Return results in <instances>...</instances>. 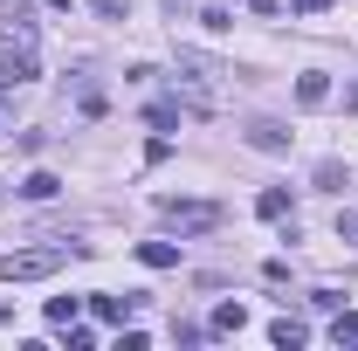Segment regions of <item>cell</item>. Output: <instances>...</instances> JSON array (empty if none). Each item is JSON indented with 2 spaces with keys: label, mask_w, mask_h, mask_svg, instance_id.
I'll return each mask as SVG.
<instances>
[{
  "label": "cell",
  "mask_w": 358,
  "mask_h": 351,
  "mask_svg": "<svg viewBox=\"0 0 358 351\" xmlns=\"http://www.w3.org/2000/svg\"><path fill=\"white\" fill-rule=\"evenodd\" d=\"M76 255V241H55V248H14V255H0V282H42L55 268H69Z\"/></svg>",
  "instance_id": "6da1fadb"
},
{
  "label": "cell",
  "mask_w": 358,
  "mask_h": 351,
  "mask_svg": "<svg viewBox=\"0 0 358 351\" xmlns=\"http://www.w3.org/2000/svg\"><path fill=\"white\" fill-rule=\"evenodd\" d=\"M159 214L173 220V227H186V234L221 227V207H214V200H173V193H166V200H159Z\"/></svg>",
  "instance_id": "7a4b0ae2"
},
{
  "label": "cell",
  "mask_w": 358,
  "mask_h": 351,
  "mask_svg": "<svg viewBox=\"0 0 358 351\" xmlns=\"http://www.w3.org/2000/svg\"><path fill=\"white\" fill-rule=\"evenodd\" d=\"M324 96H331V76H324V69H303V76H296V103H303V110H317Z\"/></svg>",
  "instance_id": "3957f363"
},
{
  "label": "cell",
  "mask_w": 358,
  "mask_h": 351,
  "mask_svg": "<svg viewBox=\"0 0 358 351\" xmlns=\"http://www.w3.org/2000/svg\"><path fill=\"white\" fill-rule=\"evenodd\" d=\"M303 338H310V331H303L296 317H275V324H268V345H275V351H296Z\"/></svg>",
  "instance_id": "277c9868"
},
{
  "label": "cell",
  "mask_w": 358,
  "mask_h": 351,
  "mask_svg": "<svg viewBox=\"0 0 358 351\" xmlns=\"http://www.w3.org/2000/svg\"><path fill=\"white\" fill-rule=\"evenodd\" d=\"M138 262L145 268H179V248L173 241H138Z\"/></svg>",
  "instance_id": "5b68a950"
},
{
  "label": "cell",
  "mask_w": 358,
  "mask_h": 351,
  "mask_svg": "<svg viewBox=\"0 0 358 351\" xmlns=\"http://www.w3.org/2000/svg\"><path fill=\"white\" fill-rule=\"evenodd\" d=\"M55 193H62L55 173H28V179H21V200H55Z\"/></svg>",
  "instance_id": "8992f818"
},
{
  "label": "cell",
  "mask_w": 358,
  "mask_h": 351,
  "mask_svg": "<svg viewBox=\"0 0 358 351\" xmlns=\"http://www.w3.org/2000/svg\"><path fill=\"white\" fill-rule=\"evenodd\" d=\"M96 317H110V324H124V310H138V296H90Z\"/></svg>",
  "instance_id": "52a82bcc"
},
{
  "label": "cell",
  "mask_w": 358,
  "mask_h": 351,
  "mask_svg": "<svg viewBox=\"0 0 358 351\" xmlns=\"http://www.w3.org/2000/svg\"><path fill=\"white\" fill-rule=\"evenodd\" d=\"M255 214H262V220H282V214H289V193H282V186H268L262 200H255Z\"/></svg>",
  "instance_id": "ba28073f"
},
{
  "label": "cell",
  "mask_w": 358,
  "mask_h": 351,
  "mask_svg": "<svg viewBox=\"0 0 358 351\" xmlns=\"http://www.w3.org/2000/svg\"><path fill=\"white\" fill-rule=\"evenodd\" d=\"M317 186H324V193H338V186H352V173H345L338 159H324V166H317Z\"/></svg>",
  "instance_id": "9c48e42d"
},
{
  "label": "cell",
  "mask_w": 358,
  "mask_h": 351,
  "mask_svg": "<svg viewBox=\"0 0 358 351\" xmlns=\"http://www.w3.org/2000/svg\"><path fill=\"white\" fill-rule=\"evenodd\" d=\"M241 324H248V310H241V303H221V310H214V324H207V331H241Z\"/></svg>",
  "instance_id": "30bf717a"
},
{
  "label": "cell",
  "mask_w": 358,
  "mask_h": 351,
  "mask_svg": "<svg viewBox=\"0 0 358 351\" xmlns=\"http://www.w3.org/2000/svg\"><path fill=\"white\" fill-rule=\"evenodd\" d=\"M248 145H255V152H282V145H289V138L275 131V124H255V131H248Z\"/></svg>",
  "instance_id": "8fae6325"
},
{
  "label": "cell",
  "mask_w": 358,
  "mask_h": 351,
  "mask_svg": "<svg viewBox=\"0 0 358 351\" xmlns=\"http://www.w3.org/2000/svg\"><path fill=\"white\" fill-rule=\"evenodd\" d=\"M76 310H83L76 296H48V324H76Z\"/></svg>",
  "instance_id": "7c38bea8"
},
{
  "label": "cell",
  "mask_w": 358,
  "mask_h": 351,
  "mask_svg": "<svg viewBox=\"0 0 358 351\" xmlns=\"http://www.w3.org/2000/svg\"><path fill=\"white\" fill-rule=\"evenodd\" d=\"M90 7H96L103 21H131V0H90Z\"/></svg>",
  "instance_id": "4fadbf2b"
},
{
  "label": "cell",
  "mask_w": 358,
  "mask_h": 351,
  "mask_svg": "<svg viewBox=\"0 0 358 351\" xmlns=\"http://www.w3.org/2000/svg\"><path fill=\"white\" fill-rule=\"evenodd\" d=\"M338 234H345V241L358 248V214H338Z\"/></svg>",
  "instance_id": "5bb4252c"
},
{
  "label": "cell",
  "mask_w": 358,
  "mask_h": 351,
  "mask_svg": "<svg viewBox=\"0 0 358 351\" xmlns=\"http://www.w3.org/2000/svg\"><path fill=\"white\" fill-rule=\"evenodd\" d=\"M289 7H296V14H317V7H331V0H289Z\"/></svg>",
  "instance_id": "9a60e30c"
},
{
  "label": "cell",
  "mask_w": 358,
  "mask_h": 351,
  "mask_svg": "<svg viewBox=\"0 0 358 351\" xmlns=\"http://www.w3.org/2000/svg\"><path fill=\"white\" fill-rule=\"evenodd\" d=\"M48 7H76V0H48Z\"/></svg>",
  "instance_id": "2e32d148"
},
{
  "label": "cell",
  "mask_w": 358,
  "mask_h": 351,
  "mask_svg": "<svg viewBox=\"0 0 358 351\" xmlns=\"http://www.w3.org/2000/svg\"><path fill=\"white\" fill-rule=\"evenodd\" d=\"M352 110H358V89H352Z\"/></svg>",
  "instance_id": "e0dca14e"
}]
</instances>
